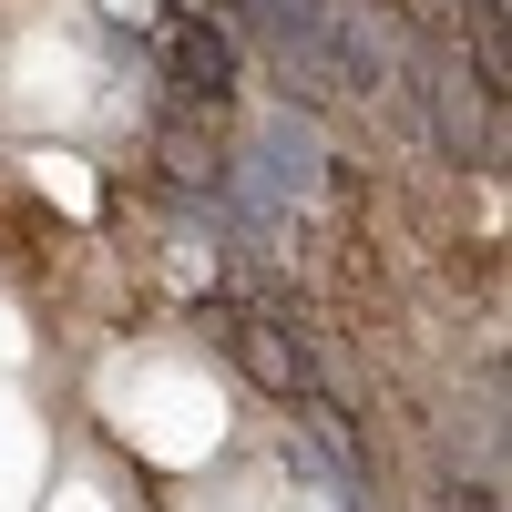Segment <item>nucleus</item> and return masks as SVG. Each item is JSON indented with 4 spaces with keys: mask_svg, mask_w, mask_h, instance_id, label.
<instances>
[{
    "mask_svg": "<svg viewBox=\"0 0 512 512\" xmlns=\"http://www.w3.org/2000/svg\"><path fill=\"white\" fill-rule=\"evenodd\" d=\"M226 82H236L226 31H216V21H185V31H175V103H185V113H216Z\"/></svg>",
    "mask_w": 512,
    "mask_h": 512,
    "instance_id": "obj_3",
    "label": "nucleus"
},
{
    "mask_svg": "<svg viewBox=\"0 0 512 512\" xmlns=\"http://www.w3.org/2000/svg\"><path fill=\"white\" fill-rule=\"evenodd\" d=\"M226 349H236V369L256 379V390H277V400L318 390V359L297 349V328H287V318H267V308H226Z\"/></svg>",
    "mask_w": 512,
    "mask_h": 512,
    "instance_id": "obj_1",
    "label": "nucleus"
},
{
    "mask_svg": "<svg viewBox=\"0 0 512 512\" xmlns=\"http://www.w3.org/2000/svg\"><path fill=\"white\" fill-rule=\"evenodd\" d=\"M441 144H451V164H502V113H492V82H461V72H441Z\"/></svg>",
    "mask_w": 512,
    "mask_h": 512,
    "instance_id": "obj_2",
    "label": "nucleus"
},
{
    "mask_svg": "<svg viewBox=\"0 0 512 512\" xmlns=\"http://www.w3.org/2000/svg\"><path fill=\"white\" fill-rule=\"evenodd\" d=\"M451 512H502V502H492V492H461V502H451Z\"/></svg>",
    "mask_w": 512,
    "mask_h": 512,
    "instance_id": "obj_4",
    "label": "nucleus"
}]
</instances>
